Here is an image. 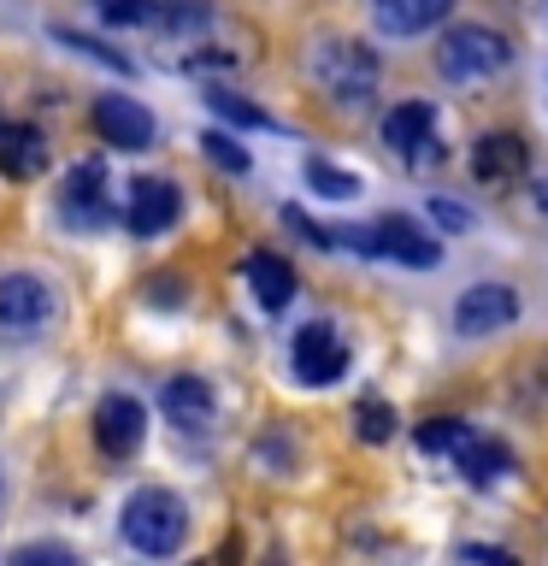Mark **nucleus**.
<instances>
[{
    "mask_svg": "<svg viewBox=\"0 0 548 566\" xmlns=\"http://www.w3.org/2000/svg\"><path fill=\"white\" fill-rule=\"evenodd\" d=\"M124 537H130V548H141V555H177L189 537V507L177 502L171 490L159 484H141L130 502H124Z\"/></svg>",
    "mask_w": 548,
    "mask_h": 566,
    "instance_id": "nucleus-1",
    "label": "nucleus"
},
{
    "mask_svg": "<svg viewBox=\"0 0 548 566\" xmlns=\"http://www.w3.org/2000/svg\"><path fill=\"white\" fill-rule=\"evenodd\" d=\"M313 77L336 106L360 113V106H371V95H378V53H371L366 42H318Z\"/></svg>",
    "mask_w": 548,
    "mask_h": 566,
    "instance_id": "nucleus-2",
    "label": "nucleus"
},
{
    "mask_svg": "<svg viewBox=\"0 0 548 566\" xmlns=\"http://www.w3.org/2000/svg\"><path fill=\"white\" fill-rule=\"evenodd\" d=\"M436 71L449 83H489L495 71H507V42L489 24H454L436 42Z\"/></svg>",
    "mask_w": 548,
    "mask_h": 566,
    "instance_id": "nucleus-3",
    "label": "nucleus"
},
{
    "mask_svg": "<svg viewBox=\"0 0 548 566\" xmlns=\"http://www.w3.org/2000/svg\"><path fill=\"white\" fill-rule=\"evenodd\" d=\"M348 336L336 331V325H325V318H313V325H301L295 331V343H289V366H295V378L301 384H313V389H325V384H336L348 371Z\"/></svg>",
    "mask_w": 548,
    "mask_h": 566,
    "instance_id": "nucleus-4",
    "label": "nucleus"
},
{
    "mask_svg": "<svg viewBox=\"0 0 548 566\" xmlns=\"http://www.w3.org/2000/svg\"><path fill=\"white\" fill-rule=\"evenodd\" d=\"M342 242L366 248V254H378V260H396V265H436L442 260V242L424 237L413 219H378L366 230H348Z\"/></svg>",
    "mask_w": 548,
    "mask_h": 566,
    "instance_id": "nucleus-5",
    "label": "nucleus"
},
{
    "mask_svg": "<svg viewBox=\"0 0 548 566\" xmlns=\"http://www.w3.org/2000/svg\"><path fill=\"white\" fill-rule=\"evenodd\" d=\"M53 318V290L30 272H7L0 277V331L12 336H42Z\"/></svg>",
    "mask_w": 548,
    "mask_h": 566,
    "instance_id": "nucleus-6",
    "label": "nucleus"
},
{
    "mask_svg": "<svg viewBox=\"0 0 548 566\" xmlns=\"http://www.w3.org/2000/svg\"><path fill=\"white\" fill-rule=\"evenodd\" d=\"M60 219L77 224V230H101L106 219H113V195H106V166L101 159L71 166L65 189H60Z\"/></svg>",
    "mask_w": 548,
    "mask_h": 566,
    "instance_id": "nucleus-7",
    "label": "nucleus"
},
{
    "mask_svg": "<svg viewBox=\"0 0 548 566\" xmlns=\"http://www.w3.org/2000/svg\"><path fill=\"white\" fill-rule=\"evenodd\" d=\"M519 318V295L507 283H472L454 307V331L460 336H489V331H507Z\"/></svg>",
    "mask_w": 548,
    "mask_h": 566,
    "instance_id": "nucleus-8",
    "label": "nucleus"
},
{
    "mask_svg": "<svg viewBox=\"0 0 548 566\" xmlns=\"http://www.w3.org/2000/svg\"><path fill=\"white\" fill-rule=\"evenodd\" d=\"M177 212H183V195H177V184H166V177H136V184H130L124 224H130L136 237H166V230L177 224Z\"/></svg>",
    "mask_w": 548,
    "mask_h": 566,
    "instance_id": "nucleus-9",
    "label": "nucleus"
},
{
    "mask_svg": "<svg viewBox=\"0 0 548 566\" xmlns=\"http://www.w3.org/2000/svg\"><path fill=\"white\" fill-rule=\"evenodd\" d=\"M141 431H148V413H141V401L136 396H106L95 407V442H101V454H136L141 449Z\"/></svg>",
    "mask_w": 548,
    "mask_h": 566,
    "instance_id": "nucleus-10",
    "label": "nucleus"
},
{
    "mask_svg": "<svg viewBox=\"0 0 548 566\" xmlns=\"http://www.w3.org/2000/svg\"><path fill=\"white\" fill-rule=\"evenodd\" d=\"M530 166V148L513 130H489V136H477V148H472V177L477 184H489V189H507V184H519Z\"/></svg>",
    "mask_w": 548,
    "mask_h": 566,
    "instance_id": "nucleus-11",
    "label": "nucleus"
},
{
    "mask_svg": "<svg viewBox=\"0 0 548 566\" xmlns=\"http://www.w3.org/2000/svg\"><path fill=\"white\" fill-rule=\"evenodd\" d=\"M95 130L113 142V148L141 154L154 142V118H148V106H136L130 95H101L95 101Z\"/></svg>",
    "mask_w": 548,
    "mask_h": 566,
    "instance_id": "nucleus-12",
    "label": "nucleus"
},
{
    "mask_svg": "<svg viewBox=\"0 0 548 566\" xmlns=\"http://www.w3.org/2000/svg\"><path fill=\"white\" fill-rule=\"evenodd\" d=\"M383 142L407 159H436V106L401 101L396 113L383 118Z\"/></svg>",
    "mask_w": 548,
    "mask_h": 566,
    "instance_id": "nucleus-13",
    "label": "nucleus"
},
{
    "mask_svg": "<svg viewBox=\"0 0 548 566\" xmlns=\"http://www.w3.org/2000/svg\"><path fill=\"white\" fill-rule=\"evenodd\" d=\"M159 407H166V419L177 424V431H207L212 413H219L207 378H171L166 389H159Z\"/></svg>",
    "mask_w": 548,
    "mask_h": 566,
    "instance_id": "nucleus-14",
    "label": "nucleus"
},
{
    "mask_svg": "<svg viewBox=\"0 0 548 566\" xmlns=\"http://www.w3.org/2000/svg\"><path fill=\"white\" fill-rule=\"evenodd\" d=\"M242 277H247V290H254L260 307H289V295H295V272H289V260L283 254H247L242 265Z\"/></svg>",
    "mask_w": 548,
    "mask_h": 566,
    "instance_id": "nucleus-15",
    "label": "nucleus"
},
{
    "mask_svg": "<svg viewBox=\"0 0 548 566\" xmlns=\"http://www.w3.org/2000/svg\"><path fill=\"white\" fill-rule=\"evenodd\" d=\"M454 0H371V12H378V24L389 35H419V30H431L442 24V12H449Z\"/></svg>",
    "mask_w": 548,
    "mask_h": 566,
    "instance_id": "nucleus-16",
    "label": "nucleus"
},
{
    "mask_svg": "<svg viewBox=\"0 0 548 566\" xmlns=\"http://www.w3.org/2000/svg\"><path fill=\"white\" fill-rule=\"evenodd\" d=\"M48 166V142L35 124H18V130H0V171L7 177H35Z\"/></svg>",
    "mask_w": 548,
    "mask_h": 566,
    "instance_id": "nucleus-17",
    "label": "nucleus"
},
{
    "mask_svg": "<svg viewBox=\"0 0 548 566\" xmlns=\"http://www.w3.org/2000/svg\"><path fill=\"white\" fill-rule=\"evenodd\" d=\"M454 467L466 472V484H477V490H489L502 472H513V454L502 449V442H484V437H472L466 449L454 454Z\"/></svg>",
    "mask_w": 548,
    "mask_h": 566,
    "instance_id": "nucleus-18",
    "label": "nucleus"
},
{
    "mask_svg": "<svg viewBox=\"0 0 548 566\" xmlns=\"http://www.w3.org/2000/svg\"><path fill=\"white\" fill-rule=\"evenodd\" d=\"M466 442H472V424H466V419H424V424H419V449H424V454H449V460H454Z\"/></svg>",
    "mask_w": 548,
    "mask_h": 566,
    "instance_id": "nucleus-19",
    "label": "nucleus"
},
{
    "mask_svg": "<svg viewBox=\"0 0 548 566\" xmlns=\"http://www.w3.org/2000/svg\"><path fill=\"white\" fill-rule=\"evenodd\" d=\"M307 184L325 195V201H354V195H360V177L342 171V166H330V159H313V166H307Z\"/></svg>",
    "mask_w": 548,
    "mask_h": 566,
    "instance_id": "nucleus-20",
    "label": "nucleus"
},
{
    "mask_svg": "<svg viewBox=\"0 0 548 566\" xmlns=\"http://www.w3.org/2000/svg\"><path fill=\"white\" fill-rule=\"evenodd\" d=\"M360 437L366 442H389V437H396V407L378 401V396L360 401Z\"/></svg>",
    "mask_w": 548,
    "mask_h": 566,
    "instance_id": "nucleus-21",
    "label": "nucleus"
},
{
    "mask_svg": "<svg viewBox=\"0 0 548 566\" xmlns=\"http://www.w3.org/2000/svg\"><path fill=\"white\" fill-rule=\"evenodd\" d=\"M12 566H77V555L65 543H24L12 555Z\"/></svg>",
    "mask_w": 548,
    "mask_h": 566,
    "instance_id": "nucleus-22",
    "label": "nucleus"
},
{
    "mask_svg": "<svg viewBox=\"0 0 548 566\" xmlns=\"http://www.w3.org/2000/svg\"><path fill=\"white\" fill-rule=\"evenodd\" d=\"M101 18L106 24H148L154 0H101Z\"/></svg>",
    "mask_w": 548,
    "mask_h": 566,
    "instance_id": "nucleus-23",
    "label": "nucleus"
},
{
    "mask_svg": "<svg viewBox=\"0 0 548 566\" xmlns=\"http://www.w3.org/2000/svg\"><path fill=\"white\" fill-rule=\"evenodd\" d=\"M201 148H207L212 159H219L224 171H247V154H242V148H236V142H230L224 130H207V136H201Z\"/></svg>",
    "mask_w": 548,
    "mask_h": 566,
    "instance_id": "nucleus-24",
    "label": "nucleus"
},
{
    "mask_svg": "<svg viewBox=\"0 0 548 566\" xmlns=\"http://www.w3.org/2000/svg\"><path fill=\"white\" fill-rule=\"evenodd\" d=\"M207 101L219 106L224 118H236V124H254V130H260V124H265V113H260V106H247V101H236V95H230V88H212Z\"/></svg>",
    "mask_w": 548,
    "mask_h": 566,
    "instance_id": "nucleus-25",
    "label": "nucleus"
},
{
    "mask_svg": "<svg viewBox=\"0 0 548 566\" xmlns=\"http://www.w3.org/2000/svg\"><path fill=\"white\" fill-rule=\"evenodd\" d=\"M466 560H477V566H519L513 555H502V548H466Z\"/></svg>",
    "mask_w": 548,
    "mask_h": 566,
    "instance_id": "nucleus-26",
    "label": "nucleus"
},
{
    "mask_svg": "<svg viewBox=\"0 0 548 566\" xmlns=\"http://www.w3.org/2000/svg\"><path fill=\"white\" fill-rule=\"evenodd\" d=\"M436 219L449 224V230H466V207H449V201H436Z\"/></svg>",
    "mask_w": 548,
    "mask_h": 566,
    "instance_id": "nucleus-27",
    "label": "nucleus"
},
{
    "mask_svg": "<svg viewBox=\"0 0 548 566\" xmlns=\"http://www.w3.org/2000/svg\"><path fill=\"white\" fill-rule=\"evenodd\" d=\"M542 207H548V189H542Z\"/></svg>",
    "mask_w": 548,
    "mask_h": 566,
    "instance_id": "nucleus-28",
    "label": "nucleus"
},
{
    "mask_svg": "<svg viewBox=\"0 0 548 566\" xmlns=\"http://www.w3.org/2000/svg\"><path fill=\"white\" fill-rule=\"evenodd\" d=\"M542 371H548V366H542Z\"/></svg>",
    "mask_w": 548,
    "mask_h": 566,
    "instance_id": "nucleus-29",
    "label": "nucleus"
}]
</instances>
